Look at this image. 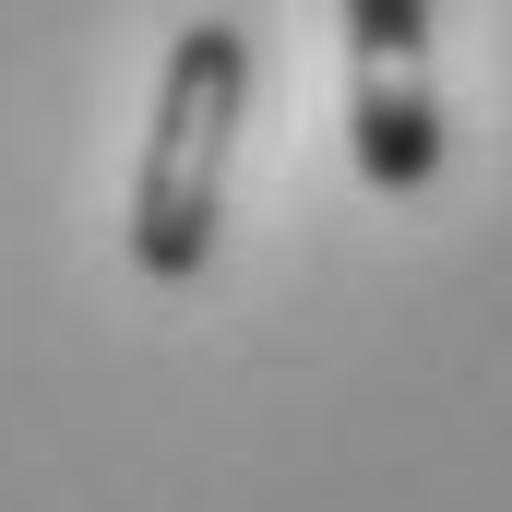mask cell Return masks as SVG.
<instances>
[{
    "instance_id": "cell-2",
    "label": "cell",
    "mask_w": 512,
    "mask_h": 512,
    "mask_svg": "<svg viewBox=\"0 0 512 512\" xmlns=\"http://www.w3.org/2000/svg\"><path fill=\"white\" fill-rule=\"evenodd\" d=\"M346 131H358V179H370V191H429V167H441V143H453V120L429 108L417 72H358Z\"/></svg>"
},
{
    "instance_id": "cell-3",
    "label": "cell",
    "mask_w": 512,
    "mask_h": 512,
    "mask_svg": "<svg viewBox=\"0 0 512 512\" xmlns=\"http://www.w3.org/2000/svg\"><path fill=\"white\" fill-rule=\"evenodd\" d=\"M346 60L358 72H417L429 60V0H346Z\"/></svg>"
},
{
    "instance_id": "cell-1",
    "label": "cell",
    "mask_w": 512,
    "mask_h": 512,
    "mask_svg": "<svg viewBox=\"0 0 512 512\" xmlns=\"http://www.w3.org/2000/svg\"><path fill=\"white\" fill-rule=\"evenodd\" d=\"M251 24L239 12H203L179 24L167 72H155V120H143V167H131V262L155 286H191L215 262V215H227V155L251 120Z\"/></svg>"
}]
</instances>
